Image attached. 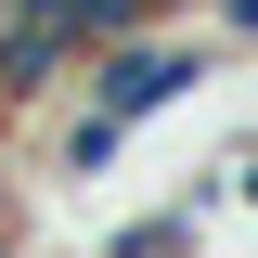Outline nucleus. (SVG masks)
Wrapping results in <instances>:
<instances>
[{
    "label": "nucleus",
    "instance_id": "nucleus-1",
    "mask_svg": "<svg viewBox=\"0 0 258 258\" xmlns=\"http://www.w3.org/2000/svg\"><path fill=\"white\" fill-rule=\"evenodd\" d=\"M207 78H220V39H194V26H142V39H116V52H91L78 103H91V116H116V129H155V116H181Z\"/></svg>",
    "mask_w": 258,
    "mask_h": 258
},
{
    "label": "nucleus",
    "instance_id": "nucleus-3",
    "mask_svg": "<svg viewBox=\"0 0 258 258\" xmlns=\"http://www.w3.org/2000/svg\"><path fill=\"white\" fill-rule=\"evenodd\" d=\"M194 245H207V220H194L181 194H168V207H142V220H116V232H103V258H194Z\"/></svg>",
    "mask_w": 258,
    "mask_h": 258
},
{
    "label": "nucleus",
    "instance_id": "nucleus-2",
    "mask_svg": "<svg viewBox=\"0 0 258 258\" xmlns=\"http://www.w3.org/2000/svg\"><path fill=\"white\" fill-rule=\"evenodd\" d=\"M116 155H129V129H116V116H91V103H52V194H91Z\"/></svg>",
    "mask_w": 258,
    "mask_h": 258
}]
</instances>
